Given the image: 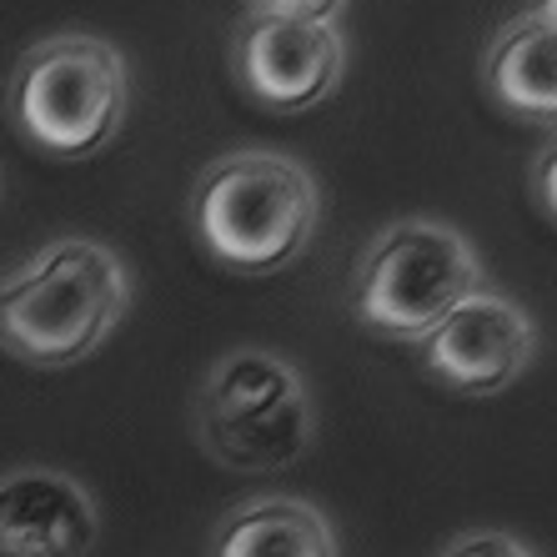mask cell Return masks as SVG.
Returning <instances> with one entry per match:
<instances>
[{"mask_svg":"<svg viewBox=\"0 0 557 557\" xmlns=\"http://www.w3.org/2000/svg\"><path fill=\"white\" fill-rule=\"evenodd\" d=\"M131 311L126 261L101 242L65 236L0 276V351L26 367H76Z\"/></svg>","mask_w":557,"mask_h":557,"instance_id":"1","label":"cell"},{"mask_svg":"<svg viewBox=\"0 0 557 557\" xmlns=\"http://www.w3.org/2000/svg\"><path fill=\"white\" fill-rule=\"evenodd\" d=\"M322 191L297 156L232 151L211 161L191 186V232L216 267L272 276L301 257L317 236Z\"/></svg>","mask_w":557,"mask_h":557,"instance_id":"2","label":"cell"},{"mask_svg":"<svg viewBox=\"0 0 557 557\" xmlns=\"http://www.w3.org/2000/svg\"><path fill=\"white\" fill-rule=\"evenodd\" d=\"M482 286V261L457 226L403 216L387 221L351 267V322L397 347H422Z\"/></svg>","mask_w":557,"mask_h":557,"instance_id":"3","label":"cell"},{"mask_svg":"<svg viewBox=\"0 0 557 557\" xmlns=\"http://www.w3.org/2000/svg\"><path fill=\"white\" fill-rule=\"evenodd\" d=\"M126 55L101 36H51L30 46L11 71L5 111L36 151L86 161L126 126Z\"/></svg>","mask_w":557,"mask_h":557,"instance_id":"4","label":"cell"},{"mask_svg":"<svg viewBox=\"0 0 557 557\" xmlns=\"http://www.w3.org/2000/svg\"><path fill=\"white\" fill-rule=\"evenodd\" d=\"M196 442L232 472H286L317 442L307 376L272 347L216 357L196 392Z\"/></svg>","mask_w":557,"mask_h":557,"instance_id":"5","label":"cell"},{"mask_svg":"<svg viewBox=\"0 0 557 557\" xmlns=\"http://www.w3.org/2000/svg\"><path fill=\"white\" fill-rule=\"evenodd\" d=\"M417 357L437 387L457 397H497L537 357V322L507 292L482 286L417 347Z\"/></svg>","mask_w":557,"mask_h":557,"instance_id":"6","label":"cell"},{"mask_svg":"<svg viewBox=\"0 0 557 557\" xmlns=\"http://www.w3.org/2000/svg\"><path fill=\"white\" fill-rule=\"evenodd\" d=\"M232 71L257 106L282 111V116H301L342 86L347 46H342L337 26L242 15V26L232 36Z\"/></svg>","mask_w":557,"mask_h":557,"instance_id":"7","label":"cell"},{"mask_svg":"<svg viewBox=\"0 0 557 557\" xmlns=\"http://www.w3.org/2000/svg\"><path fill=\"white\" fill-rule=\"evenodd\" d=\"M101 537L96 497L61 467L0 472V557H86Z\"/></svg>","mask_w":557,"mask_h":557,"instance_id":"8","label":"cell"},{"mask_svg":"<svg viewBox=\"0 0 557 557\" xmlns=\"http://www.w3.org/2000/svg\"><path fill=\"white\" fill-rule=\"evenodd\" d=\"M482 86L507 116L557 131V30L512 15L482 55Z\"/></svg>","mask_w":557,"mask_h":557,"instance_id":"9","label":"cell"},{"mask_svg":"<svg viewBox=\"0 0 557 557\" xmlns=\"http://www.w3.org/2000/svg\"><path fill=\"white\" fill-rule=\"evenodd\" d=\"M207 557H337V532L307 497H251L216 522Z\"/></svg>","mask_w":557,"mask_h":557,"instance_id":"10","label":"cell"},{"mask_svg":"<svg viewBox=\"0 0 557 557\" xmlns=\"http://www.w3.org/2000/svg\"><path fill=\"white\" fill-rule=\"evenodd\" d=\"M247 15H267V21H311V26H337L347 0H242Z\"/></svg>","mask_w":557,"mask_h":557,"instance_id":"11","label":"cell"},{"mask_svg":"<svg viewBox=\"0 0 557 557\" xmlns=\"http://www.w3.org/2000/svg\"><path fill=\"white\" fill-rule=\"evenodd\" d=\"M442 557H537L522 537L512 532H497V528H478V532H462L453 543L442 547Z\"/></svg>","mask_w":557,"mask_h":557,"instance_id":"12","label":"cell"},{"mask_svg":"<svg viewBox=\"0 0 557 557\" xmlns=\"http://www.w3.org/2000/svg\"><path fill=\"white\" fill-rule=\"evenodd\" d=\"M532 196L557 221V131H553V141L537 151V161H532Z\"/></svg>","mask_w":557,"mask_h":557,"instance_id":"13","label":"cell"},{"mask_svg":"<svg viewBox=\"0 0 557 557\" xmlns=\"http://www.w3.org/2000/svg\"><path fill=\"white\" fill-rule=\"evenodd\" d=\"M528 15L532 21H543V26L557 30V0H528Z\"/></svg>","mask_w":557,"mask_h":557,"instance_id":"14","label":"cell"}]
</instances>
